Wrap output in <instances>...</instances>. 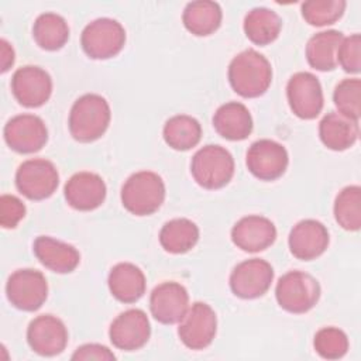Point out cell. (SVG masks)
<instances>
[{
  "label": "cell",
  "mask_w": 361,
  "mask_h": 361,
  "mask_svg": "<svg viewBox=\"0 0 361 361\" xmlns=\"http://www.w3.org/2000/svg\"><path fill=\"white\" fill-rule=\"evenodd\" d=\"M347 7L344 0H309L302 3V17L314 27L334 24L341 18Z\"/></svg>",
  "instance_id": "1f68e13d"
},
{
  "label": "cell",
  "mask_w": 361,
  "mask_h": 361,
  "mask_svg": "<svg viewBox=\"0 0 361 361\" xmlns=\"http://www.w3.org/2000/svg\"><path fill=\"white\" fill-rule=\"evenodd\" d=\"M316 353L324 360H338L348 351V337L338 327H323L313 338Z\"/></svg>",
  "instance_id": "836d02e7"
},
{
  "label": "cell",
  "mask_w": 361,
  "mask_h": 361,
  "mask_svg": "<svg viewBox=\"0 0 361 361\" xmlns=\"http://www.w3.org/2000/svg\"><path fill=\"white\" fill-rule=\"evenodd\" d=\"M244 32L255 45H268L274 42L282 30L281 17L271 8L255 7L244 17Z\"/></svg>",
  "instance_id": "4316f807"
},
{
  "label": "cell",
  "mask_w": 361,
  "mask_h": 361,
  "mask_svg": "<svg viewBox=\"0 0 361 361\" xmlns=\"http://www.w3.org/2000/svg\"><path fill=\"white\" fill-rule=\"evenodd\" d=\"M162 135L172 149L188 151L199 144L202 138V126L192 116L178 114L166 120Z\"/></svg>",
  "instance_id": "f546056e"
},
{
  "label": "cell",
  "mask_w": 361,
  "mask_h": 361,
  "mask_svg": "<svg viewBox=\"0 0 361 361\" xmlns=\"http://www.w3.org/2000/svg\"><path fill=\"white\" fill-rule=\"evenodd\" d=\"M234 158L221 145L207 144L192 158L190 173L195 182L207 190L224 188L234 175Z\"/></svg>",
  "instance_id": "277c9868"
},
{
  "label": "cell",
  "mask_w": 361,
  "mask_h": 361,
  "mask_svg": "<svg viewBox=\"0 0 361 361\" xmlns=\"http://www.w3.org/2000/svg\"><path fill=\"white\" fill-rule=\"evenodd\" d=\"M111 111L107 100L96 93H86L75 100L69 111L68 127L73 140L93 142L109 128Z\"/></svg>",
  "instance_id": "7a4b0ae2"
},
{
  "label": "cell",
  "mask_w": 361,
  "mask_h": 361,
  "mask_svg": "<svg viewBox=\"0 0 361 361\" xmlns=\"http://www.w3.org/2000/svg\"><path fill=\"white\" fill-rule=\"evenodd\" d=\"M274 281V268L261 258L237 264L230 274V289L241 299H255L267 293Z\"/></svg>",
  "instance_id": "30bf717a"
},
{
  "label": "cell",
  "mask_w": 361,
  "mask_h": 361,
  "mask_svg": "<svg viewBox=\"0 0 361 361\" xmlns=\"http://www.w3.org/2000/svg\"><path fill=\"white\" fill-rule=\"evenodd\" d=\"M6 144L18 154H34L48 141V130L41 117L18 114L11 117L3 130Z\"/></svg>",
  "instance_id": "7c38bea8"
},
{
  "label": "cell",
  "mask_w": 361,
  "mask_h": 361,
  "mask_svg": "<svg viewBox=\"0 0 361 361\" xmlns=\"http://www.w3.org/2000/svg\"><path fill=\"white\" fill-rule=\"evenodd\" d=\"M223 11L216 1L197 0L186 4L182 21L185 28L196 37H207L219 30Z\"/></svg>",
  "instance_id": "484cf974"
},
{
  "label": "cell",
  "mask_w": 361,
  "mask_h": 361,
  "mask_svg": "<svg viewBox=\"0 0 361 361\" xmlns=\"http://www.w3.org/2000/svg\"><path fill=\"white\" fill-rule=\"evenodd\" d=\"M320 285L316 278L303 271L283 274L275 288L278 305L293 314H302L316 306L320 299Z\"/></svg>",
  "instance_id": "5b68a950"
},
{
  "label": "cell",
  "mask_w": 361,
  "mask_h": 361,
  "mask_svg": "<svg viewBox=\"0 0 361 361\" xmlns=\"http://www.w3.org/2000/svg\"><path fill=\"white\" fill-rule=\"evenodd\" d=\"M337 65H340L347 73H358L361 71L360 34H353L343 38L337 54Z\"/></svg>",
  "instance_id": "e575fe53"
},
{
  "label": "cell",
  "mask_w": 361,
  "mask_h": 361,
  "mask_svg": "<svg viewBox=\"0 0 361 361\" xmlns=\"http://www.w3.org/2000/svg\"><path fill=\"white\" fill-rule=\"evenodd\" d=\"M6 295L16 309L35 312L47 300L48 283L41 271L32 268L17 269L7 279Z\"/></svg>",
  "instance_id": "ba28073f"
},
{
  "label": "cell",
  "mask_w": 361,
  "mask_h": 361,
  "mask_svg": "<svg viewBox=\"0 0 361 361\" xmlns=\"http://www.w3.org/2000/svg\"><path fill=\"white\" fill-rule=\"evenodd\" d=\"M25 216L24 203L13 195L0 197V224L3 228H16Z\"/></svg>",
  "instance_id": "d590c367"
},
{
  "label": "cell",
  "mask_w": 361,
  "mask_h": 361,
  "mask_svg": "<svg viewBox=\"0 0 361 361\" xmlns=\"http://www.w3.org/2000/svg\"><path fill=\"white\" fill-rule=\"evenodd\" d=\"M32 37L37 45L45 51H58L69 39L66 20L56 13H44L32 25Z\"/></svg>",
  "instance_id": "f1b7e54d"
},
{
  "label": "cell",
  "mask_w": 361,
  "mask_h": 361,
  "mask_svg": "<svg viewBox=\"0 0 361 361\" xmlns=\"http://www.w3.org/2000/svg\"><path fill=\"white\" fill-rule=\"evenodd\" d=\"M189 309V293L178 282L168 281L155 286L149 296V310L162 324L179 323Z\"/></svg>",
  "instance_id": "e0dca14e"
},
{
  "label": "cell",
  "mask_w": 361,
  "mask_h": 361,
  "mask_svg": "<svg viewBox=\"0 0 361 361\" xmlns=\"http://www.w3.org/2000/svg\"><path fill=\"white\" fill-rule=\"evenodd\" d=\"M343 38V32L337 30H327L314 34L306 45V59L309 65L320 72L336 69L337 54Z\"/></svg>",
  "instance_id": "d4e9b609"
},
{
  "label": "cell",
  "mask_w": 361,
  "mask_h": 361,
  "mask_svg": "<svg viewBox=\"0 0 361 361\" xmlns=\"http://www.w3.org/2000/svg\"><path fill=\"white\" fill-rule=\"evenodd\" d=\"M199 241V227L189 219H172L159 231V244L169 254H185Z\"/></svg>",
  "instance_id": "83f0119b"
},
{
  "label": "cell",
  "mask_w": 361,
  "mask_h": 361,
  "mask_svg": "<svg viewBox=\"0 0 361 361\" xmlns=\"http://www.w3.org/2000/svg\"><path fill=\"white\" fill-rule=\"evenodd\" d=\"M126 44L124 27L113 18H96L89 23L80 35L83 52L92 59H109L120 54Z\"/></svg>",
  "instance_id": "8992f818"
},
{
  "label": "cell",
  "mask_w": 361,
  "mask_h": 361,
  "mask_svg": "<svg viewBox=\"0 0 361 361\" xmlns=\"http://www.w3.org/2000/svg\"><path fill=\"white\" fill-rule=\"evenodd\" d=\"M72 360H97V361H111L116 360V355L102 344H83L75 350Z\"/></svg>",
  "instance_id": "8d00e7d4"
},
{
  "label": "cell",
  "mask_w": 361,
  "mask_h": 361,
  "mask_svg": "<svg viewBox=\"0 0 361 361\" xmlns=\"http://www.w3.org/2000/svg\"><path fill=\"white\" fill-rule=\"evenodd\" d=\"M227 76L237 94L252 99L264 94L271 86L272 68L262 54L248 48L231 59Z\"/></svg>",
  "instance_id": "6da1fadb"
},
{
  "label": "cell",
  "mask_w": 361,
  "mask_h": 361,
  "mask_svg": "<svg viewBox=\"0 0 361 361\" xmlns=\"http://www.w3.org/2000/svg\"><path fill=\"white\" fill-rule=\"evenodd\" d=\"M286 97L292 113L302 120L316 118L324 106L322 85L310 72H296L290 76Z\"/></svg>",
  "instance_id": "9c48e42d"
},
{
  "label": "cell",
  "mask_w": 361,
  "mask_h": 361,
  "mask_svg": "<svg viewBox=\"0 0 361 361\" xmlns=\"http://www.w3.org/2000/svg\"><path fill=\"white\" fill-rule=\"evenodd\" d=\"M165 183L152 171H140L127 178L121 186V204L134 216L155 213L165 200Z\"/></svg>",
  "instance_id": "3957f363"
},
{
  "label": "cell",
  "mask_w": 361,
  "mask_h": 361,
  "mask_svg": "<svg viewBox=\"0 0 361 361\" xmlns=\"http://www.w3.org/2000/svg\"><path fill=\"white\" fill-rule=\"evenodd\" d=\"M27 341L38 355L54 357L65 350L68 344V329L56 316L41 314L30 322Z\"/></svg>",
  "instance_id": "2e32d148"
},
{
  "label": "cell",
  "mask_w": 361,
  "mask_h": 361,
  "mask_svg": "<svg viewBox=\"0 0 361 361\" xmlns=\"http://www.w3.org/2000/svg\"><path fill=\"white\" fill-rule=\"evenodd\" d=\"M151 336L149 320L141 309H128L120 313L110 324L109 338L111 344L123 351L142 348Z\"/></svg>",
  "instance_id": "9a60e30c"
},
{
  "label": "cell",
  "mask_w": 361,
  "mask_h": 361,
  "mask_svg": "<svg viewBox=\"0 0 361 361\" xmlns=\"http://www.w3.org/2000/svg\"><path fill=\"white\" fill-rule=\"evenodd\" d=\"M32 251L45 268L56 274H69L75 271L80 262V254L73 245L49 235L37 237Z\"/></svg>",
  "instance_id": "44dd1931"
},
{
  "label": "cell",
  "mask_w": 361,
  "mask_h": 361,
  "mask_svg": "<svg viewBox=\"0 0 361 361\" xmlns=\"http://www.w3.org/2000/svg\"><path fill=\"white\" fill-rule=\"evenodd\" d=\"M0 55H1V73H6L14 63V49L13 47L3 38L0 39Z\"/></svg>",
  "instance_id": "74e56055"
},
{
  "label": "cell",
  "mask_w": 361,
  "mask_h": 361,
  "mask_svg": "<svg viewBox=\"0 0 361 361\" xmlns=\"http://www.w3.org/2000/svg\"><path fill=\"white\" fill-rule=\"evenodd\" d=\"M326 226L314 219H305L296 223L288 238L290 254L300 261H312L320 257L329 245Z\"/></svg>",
  "instance_id": "d6986e66"
},
{
  "label": "cell",
  "mask_w": 361,
  "mask_h": 361,
  "mask_svg": "<svg viewBox=\"0 0 361 361\" xmlns=\"http://www.w3.org/2000/svg\"><path fill=\"white\" fill-rule=\"evenodd\" d=\"M276 240L275 224L258 214L241 217L231 228L233 244L245 252H259L271 247Z\"/></svg>",
  "instance_id": "ffe728a7"
},
{
  "label": "cell",
  "mask_w": 361,
  "mask_h": 361,
  "mask_svg": "<svg viewBox=\"0 0 361 361\" xmlns=\"http://www.w3.org/2000/svg\"><path fill=\"white\" fill-rule=\"evenodd\" d=\"M107 188L103 178L94 172L73 173L63 188V196L71 207L79 212H90L102 206Z\"/></svg>",
  "instance_id": "ac0fdd59"
},
{
  "label": "cell",
  "mask_w": 361,
  "mask_h": 361,
  "mask_svg": "<svg viewBox=\"0 0 361 361\" xmlns=\"http://www.w3.org/2000/svg\"><path fill=\"white\" fill-rule=\"evenodd\" d=\"M333 102L340 114L358 121L361 116V80L358 78L343 79L334 87Z\"/></svg>",
  "instance_id": "d6a6232c"
},
{
  "label": "cell",
  "mask_w": 361,
  "mask_h": 361,
  "mask_svg": "<svg viewBox=\"0 0 361 361\" xmlns=\"http://www.w3.org/2000/svg\"><path fill=\"white\" fill-rule=\"evenodd\" d=\"M11 92L21 106L35 109L49 100L52 94V79L45 69L25 65L13 73Z\"/></svg>",
  "instance_id": "5bb4252c"
},
{
  "label": "cell",
  "mask_w": 361,
  "mask_h": 361,
  "mask_svg": "<svg viewBox=\"0 0 361 361\" xmlns=\"http://www.w3.org/2000/svg\"><path fill=\"white\" fill-rule=\"evenodd\" d=\"M334 219L347 231H358L361 227V188L358 185L345 186L334 200Z\"/></svg>",
  "instance_id": "4dcf8cb0"
},
{
  "label": "cell",
  "mask_w": 361,
  "mask_h": 361,
  "mask_svg": "<svg viewBox=\"0 0 361 361\" xmlns=\"http://www.w3.org/2000/svg\"><path fill=\"white\" fill-rule=\"evenodd\" d=\"M217 331V316L204 302H195L179 322L178 336L190 350H203L212 344Z\"/></svg>",
  "instance_id": "8fae6325"
},
{
  "label": "cell",
  "mask_w": 361,
  "mask_h": 361,
  "mask_svg": "<svg viewBox=\"0 0 361 361\" xmlns=\"http://www.w3.org/2000/svg\"><path fill=\"white\" fill-rule=\"evenodd\" d=\"M59 185L56 166L44 158L24 161L16 172L18 192L30 200H44L54 195Z\"/></svg>",
  "instance_id": "52a82bcc"
},
{
  "label": "cell",
  "mask_w": 361,
  "mask_h": 361,
  "mask_svg": "<svg viewBox=\"0 0 361 361\" xmlns=\"http://www.w3.org/2000/svg\"><path fill=\"white\" fill-rule=\"evenodd\" d=\"M213 127L219 135L228 141H243L252 131V117L240 102L221 104L213 114Z\"/></svg>",
  "instance_id": "603a6c76"
},
{
  "label": "cell",
  "mask_w": 361,
  "mask_h": 361,
  "mask_svg": "<svg viewBox=\"0 0 361 361\" xmlns=\"http://www.w3.org/2000/svg\"><path fill=\"white\" fill-rule=\"evenodd\" d=\"M360 135L358 121L348 118L338 111L327 113L319 123V137L324 147L333 151L351 148Z\"/></svg>",
  "instance_id": "cb8c5ba5"
},
{
  "label": "cell",
  "mask_w": 361,
  "mask_h": 361,
  "mask_svg": "<svg viewBox=\"0 0 361 361\" xmlns=\"http://www.w3.org/2000/svg\"><path fill=\"white\" fill-rule=\"evenodd\" d=\"M245 164L248 171L259 180H275L285 173L289 155L282 144L262 138L250 145Z\"/></svg>",
  "instance_id": "4fadbf2b"
},
{
  "label": "cell",
  "mask_w": 361,
  "mask_h": 361,
  "mask_svg": "<svg viewBox=\"0 0 361 361\" xmlns=\"http://www.w3.org/2000/svg\"><path fill=\"white\" fill-rule=\"evenodd\" d=\"M107 283L113 298L121 303H135L142 298L147 288L144 272L131 262L116 264L110 269Z\"/></svg>",
  "instance_id": "7402d4cb"
}]
</instances>
